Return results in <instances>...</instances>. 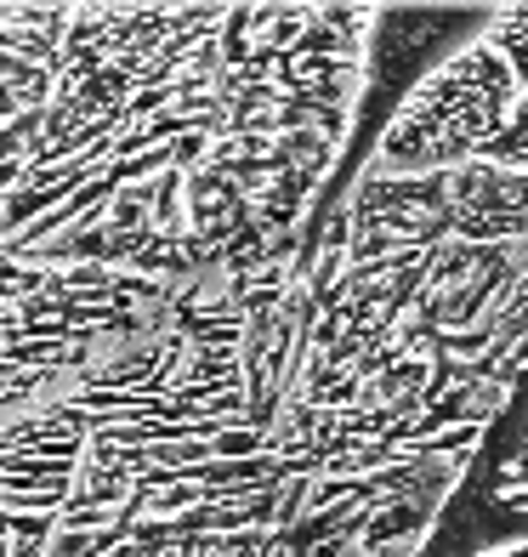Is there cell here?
Returning a JSON list of instances; mask_svg holds the SVG:
<instances>
[{
  "label": "cell",
  "instance_id": "cell-1",
  "mask_svg": "<svg viewBox=\"0 0 528 557\" xmlns=\"http://www.w3.org/2000/svg\"><path fill=\"white\" fill-rule=\"evenodd\" d=\"M387 7H0V257L160 285L290 262L398 81Z\"/></svg>",
  "mask_w": 528,
  "mask_h": 557
},
{
  "label": "cell",
  "instance_id": "cell-2",
  "mask_svg": "<svg viewBox=\"0 0 528 557\" xmlns=\"http://www.w3.org/2000/svg\"><path fill=\"white\" fill-rule=\"evenodd\" d=\"M415 557H528V529L477 506L466 490H455V500L443 506L438 529L426 535Z\"/></svg>",
  "mask_w": 528,
  "mask_h": 557
}]
</instances>
